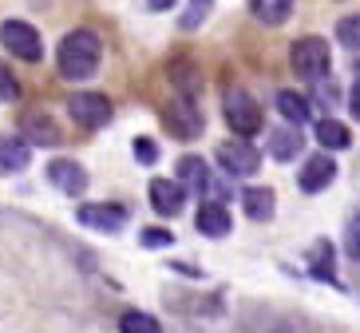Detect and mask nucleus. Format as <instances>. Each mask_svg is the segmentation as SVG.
Instances as JSON below:
<instances>
[{
	"mask_svg": "<svg viewBox=\"0 0 360 333\" xmlns=\"http://www.w3.org/2000/svg\"><path fill=\"white\" fill-rule=\"evenodd\" d=\"M119 333H162L159 322L150 313H139V310H127L119 318Z\"/></svg>",
	"mask_w": 360,
	"mask_h": 333,
	"instance_id": "412c9836",
	"label": "nucleus"
},
{
	"mask_svg": "<svg viewBox=\"0 0 360 333\" xmlns=\"http://www.w3.org/2000/svg\"><path fill=\"white\" fill-rule=\"evenodd\" d=\"M162 123H167V131L170 135H179V139H194V135H202V115H198V108H194L191 99H174V103H167Z\"/></svg>",
	"mask_w": 360,
	"mask_h": 333,
	"instance_id": "0eeeda50",
	"label": "nucleus"
},
{
	"mask_svg": "<svg viewBox=\"0 0 360 333\" xmlns=\"http://www.w3.org/2000/svg\"><path fill=\"white\" fill-rule=\"evenodd\" d=\"M337 40L345 48H360V16H345L337 20Z\"/></svg>",
	"mask_w": 360,
	"mask_h": 333,
	"instance_id": "4be33fe9",
	"label": "nucleus"
},
{
	"mask_svg": "<svg viewBox=\"0 0 360 333\" xmlns=\"http://www.w3.org/2000/svg\"><path fill=\"white\" fill-rule=\"evenodd\" d=\"M182 199H186V191H182L179 183H170V179H155L150 183V206L159 211V215H179L182 211Z\"/></svg>",
	"mask_w": 360,
	"mask_h": 333,
	"instance_id": "9b49d317",
	"label": "nucleus"
},
{
	"mask_svg": "<svg viewBox=\"0 0 360 333\" xmlns=\"http://www.w3.org/2000/svg\"><path fill=\"white\" fill-rule=\"evenodd\" d=\"M198 230L210 238H226L230 234V211L222 203H202L198 206Z\"/></svg>",
	"mask_w": 360,
	"mask_h": 333,
	"instance_id": "ddd939ff",
	"label": "nucleus"
},
{
	"mask_svg": "<svg viewBox=\"0 0 360 333\" xmlns=\"http://www.w3.org/2000/svg\"><path fill=\"white\" fill-rule=\"evenodd\" d=\"M289 12H293V0H254V16L262 24H281L289 20Z\"/></svg>",
	"mask_w": 360,
	"mask_h": 333,
	"instance_id": "6ab92c4d",
	"label": "nucleus"
},
{
	"mask_svg": "<svg viewBox=\"0 0 360 333\" xmlns=\"http://www.w3.org/2000/svg\"><path fill=\"white\" fill-rule=\"evenodd\" d=\"M0 40H4V48H8L12 56H20V60H28V64H36V60L44 56L40 32H36L32 24H24V20H8L4 28H0Z\"/></svg>",
	"mask_w": 360,
	"mask_h": 333,
	"instance_id": "7ed1b4c3",
	"label": "nucleus"
},
{
	"mask_svg": "<svg viewBox=\"0 0 360 333\" xmlns=\"http://www.w3.org/2000/svg\"><path fill=\"white\" fill-rule=\"evenodd\" d=\"M28 143L16 139V135H0V175H16L28 167Z\"/></svg>",
	"mask_w": 360,
	"mask_h": 333,
	"instance_id": "f8f14e48",
	"label": "nucleus"
},
{
	"mask_svg": "<svg viewBox=\"0 0 360 333\" xmlns=\"http://www.w3.org/2000/svg\"><path fill=\"white\" fill-rule=\"evenodd\" d=\"M174 84H179V87H186V92H198V75H194V68L174 64Z\"/></svg>",
	"mask_w": 360,
	"mask_h": 333,
	"instance_id": "a878e982",
	"label": "nucleus"
},
{
	"mask_svg": "<svg viewBox=\"0 0 360 333\" xmlns=\"http://www.w3.org/2000/svg\"><path fill=\"white\" fill-rule=\"evenodd\" d=\"M214 0H191V12L182 16V28H198L202 20H206V12H210Z\"/></svg>",
	"mask_w": 360,
	"mask_h": 333,
	"instance_id": "b1692460",
	"label": "nucleus"
},
{
	"mask_svg": "<svg viewBox=\"0 0 360 333\" xmlns=\"http://www.w3.org/2000/svg\"><path fill=\"white\" fill-rule=\"evenodd\" d=\"M333 179H337V163L328 159V155H313V159L301 167V179H297V183H301V191L313 194V191H325Z\"/></svg>",
	"mask_w": 360,
	"mask_h": 333,
	"instance_id": "1a4fd4ad",
	"label": "nucleus"
},
{
	"mask_svg": "<svg viewBox=\"0 0 360 333\" xmlns=\"http://www.w3.org/2000/svg\"><path fill=\"white\" fill-rule=\"evenodd\" d=\"M218 163H222L230 175H254L262 167V155L250 139H230L218 147Z\"/></svg>",
	"mask_w": 360,
	"mask_h": 333,
	"instance_id": "423d86ee",
	"label": "nucleus"
},
{
	"mask_svg": "<svg viewBox=\"0 0 360 333\" xmlns=\"http://www.w3.org/2000/svg\"><path fill=\"white\" fill-rule=\"evenodd\" d=\"M179 187H182V191L191 187L194 194H206V191H210V167H206L202 159H194V155H191V159H182L179 163Z\"/></svg>",
	"mask_w": 360,
	"mask_h": 333,
	"instance_id": "4468645a",
	"label": "nucleus"
},
{
	"mask_svg": "<svg viewBox=\"0 0 360 333\" xmlns=\"http://www.w3.org/2000/svg\"><path fill=\"white\" fill-rule=\"evenodd\" d=\"M328 262H333V246H328V242H317V250H313V274L325 278V282H337L333 270H328Z\"/></svg>",
	"mask_w": 360,
	"mask_h": 333,
	"instance_id": "5701e85b",
	"label": "nucleus"
},
{
	"mask_svg": "<svg viewBox=\"0 0 360 333\" xmlns=\"http://www.w3.org/2000/svg\"><path fill=\"white\" fill-rule=\"evenodd\" d=\"M277 111H281L289 123H305L309 119V99L297 96V92H277Z\"/></svg>",
	"mask_w": 360,
	"mask_h": 333,
	"instance_id": "a211bd4d",
	"label": "nucleus"
},
{
	"mask_svg": "<svg viewBox=\"0 0 360 333\" xmlns=\"http://www.w3.org/2000/svg\"><path fill=\"white\" fill-rule=\"evenodd\" d=\"M79 222L84 226H96V230H103V234H115L119 226L127 222V211L123 206H103V203H87V206H79Z\"/></svg>",
	"mask_w": 360,
	"mask_h": 333,
	"instance_id": "6e6552de",
	"label": "nucleus"
},
{
	"mask_svg": "<svg viewBox=\"0 0 360 333\" xmlns=\"http://www.w3.org/2000/svg\"><path fill=\"white\" fill-rule=\"evenodd\" d=\"M226 123H230L233 135L250 139V135L262 127V108H257L254 99L245 96V92H233V96L226 99Z\"/></svg>",
	"mask_w": 360,
	"mask_h": 333,
	"instance_id": "39448f33",
	"label": "nucleus"
},
{
	"mask_svg": "<svg viewBox=\"0 0 360 333\" xmlns=\"http://www.w3.org/2000/svg\"><path fill=\"white\" fill-rule=\"evenodd\" d=\"M143 246H170V234L167 230H147L143 234Z\"/></svg>",
	"mask_w": 360,
	"mask_h": 333,
	"instance_id": "c85d7f7f",
	"label": "nucleus"
},
{
	"mask_svg": "<svg viewBox=\"0 0 360 333\" xmlns=\"http://www.w3.org/2000/svg\"><path fill=\"white\" fill-rule=\"evenodd\" d=\"M16 96H20V87H16V80H12L8 68L0 64V103H12Z\"/></svg>",
	"mask_w": 360,
	"mask_h": 333,
	"instance_id": "393cba45",
	"label": "nucleus"
},
{
	"mask_svg": "<svg viewBox=\"0 0 360 333\" xmlns=\"http://www.w3.org/2000/svg\"><path fill=\"white\" fill-rule=\"evenodd\" d=\"M317 139L325 143L328 151H345L352 143V135H349L345 123H337V119H321V123H317Z\"/></svg>",
	"mask_w": 360,
	"mask_h": 333,
	"instance_id": "f3484780",
	"label": "nucleus"
},
{
	"mask_svg": "<svg viewBox=\"0 0 360 333\" xmlns=\"http://www.w3.org/2000/svg\"><path fill=\"white\" fill-rule=\"evenodd\" d=\"M48 179H52L64 194H84L87 191V171L72 159H56L52 167H48Z\"/></svg>",
	"mask_w": 360,
	"mask_h": 333,
	"instance_id": "9d476101",
	"label": "nucleus"
},
{
	"mask_svg": "<svg viewBox=\"0 0 360 333\" xmlns=\"http://www.w3.org/2000/svg\"><path fill=\"white\" fill-rule=\"evenodd\" d=\"M24 131H28V139L40 143V147H52L56 139H60V127H56L48 115H40V111H32V115H24Z\"/></svg>",
	"mask_w": 360,
	"mask_h": 333,
	"instance_id": "dca6fc26",
	"label": "nucleus"
},
{
	"mask_svg": "<svg viewBox=\"0 0 360 333\" xmlns=\"http://www.w3.org/2000/svg\"><path fill=\"white\" fill-rule=\"evenodd\" d=\"M345 250H349L352 258H360V218H352L349 230H345Z\"/></svg>",
	"mask_w": 360,
	"mask_h": 333,
	"instance_id": "bb28decb",
	"label": "nucleus"
},
{
	"mask_svg": "<svg viewBox=\"0 0 360 333\" xmlns=\"http://www.w3.org/2000/svg\"><path fill=\"white\" fill-rule=\"evenodd\" d=\"M150 4H155V8H167V4H170V0H150Z\"/></svg>",
	"mask_w": 360,
	"mask_h": 333,
	"instance_id": "7c9ffc66",
	"label": "nucleus"
},
{
	"mask_svg": "<svg viewBox=\"0 0 360 333\" xmlns=\"http://www.w3.org/2000/svg\"><path fill=\"white\" fill-rule=\"evenodd\" d=\"M68 115H72L79 127L96 131V127H103L107 119H111V103H107V96H96V92H79V96L68 99Z\"/></svg>",
	"mask_w": 360,
	"mask_h": 333,
	"instance_id": "20e7f679",
	"label": "nucleus"
},
{
	"mask_svg": "<svg viewBox=\"0 0 360 333\" xmlns=\"http://www.w3.org/2000/svg\"><path fill=\"white\" fill-rule=\"evenodd\" d=\"M349 108H352V115H356V119H360V84H356V87H352V96H349Z\"/></svg>",
	"mask_w": 360,
	"mask_h": 333,
	"instance_id": "c756f323",
	"label": "nucleus"
},
{
	"mask_svg": "<svg viewBox=\"0 0 360 333\" xmlns=\"http://www.w3.org/2000/svg\"><path fill=\"white\" fill-rule=\"evenodd\" d=\"M242 206L254 222H265V218H274L277 203H274V191H269V187H250V191L242 194Z\"/></svg>",
	"mask_w": 360,
	"mask_h": 333,
	"instance_id": "2eb2a0df",
	"label": "nucleus"
},
{
	"mask_svg": "<svg viewBox=\"0 0 360 333\" xmlns=\"http://www.w3.org/2000/svg\"><path fill=\"white\" fill-rule=\"evenodd\" d=\"M99 56H103V44H99L96 32H72L60 40V52H56V64H60V75L64 80H84L99 68Z\"/></svg>",
	"mask_w": 360,
	"mask_h": 333,
	"instance_id": "f257e3e1",
	"label": "nucleus"
},
{
	"mask_svg": "<svg viewBox=\"0 0 360 333\" xmlns=\"http://www.w3.org/2000/svg\"><path fill=\"white\" fill-rule=\"evenodd\" d=\"M301 135H297L293 127H285V131H277L274 139H269V155H274V159H293L297 151H301Z\"/></svg>",
	"mask_w": 360,
	"mask_h": 333,
	"instance_id": "aec40b11",
	"label": "nucleus"
},
{
	"mask_svg": "<svg viewBox=\"0 0 360 333\" xmlns=\"http://www.w3.org/2000/svg\"><path fill=\"white\" fill-rule=\"evenodd\" d=\"M135 155H139V163H155V159H159V147H155L150 139H139L135 143Z\"/></svg>",
	"mask_w": 360,
	"mask_h": 333,
	"instance_id": "cd10ccee",
	"label": "nucleus"
},
{
	"mask_svg": "<svg viewBox=\"0 0 360 333\" xmlns=\"http://www.w3.org/2000/svg\"><path fill=\"white\" fill-rule=\"evenodd\" d=\"M289 60H293L297 75H305V80H325V72H328V44L321 40V36H301V40L293 44Z\"/></svg>",
	"mask_w": 360,
	"mask_h": 333,
	"instance_id": "f03ea898",
	"label": "nucleus"
}]
</instances>
